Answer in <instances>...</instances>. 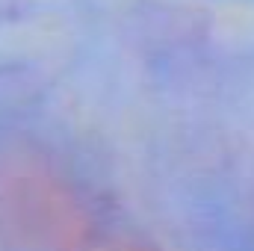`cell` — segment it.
I'll list each match as a JSON object with an SVG mask.
<instances>
[{"label":"cell","mask_w":254,"mask_h":251,"mask_svg":"<svg viewBox=\"0 0 254 251\" xmlns=\"http://www.w3.org/2000/svg\"><path fill=\"white\" fill-rule=\"evenodd\" d=\"M12 207L57 251H154L151 246L107 231L57 178L21 172L9 181Z\"/></svg>","instance_id":"obj_1"}]
</instances>
